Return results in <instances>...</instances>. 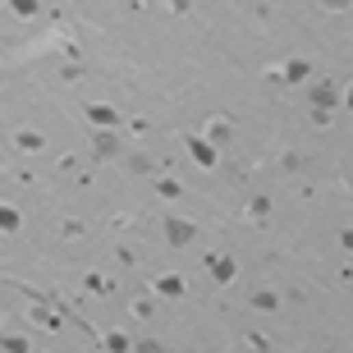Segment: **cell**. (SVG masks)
Returning <instances> with one entry per match:
<instances>
[{
    "instance_id": "1",
    "label": "cell",
    "mask_w": 353,
    "mask_h": 353,
    "mask_svg": "<svg viewBox=\"0 0 353 353\" xmlns=\"http://www.w3.org/2000/svg\"><path fill=\"white\" fill-rule=\"evenodd\" d=\"M193 234H198V230H193L188 220H174V215H166V239H170V244H174V248L193 244Z\"/></svg>"
},
{
    "instance_id": "2",
    "label": "cell",
    "mask_w": 353,
    "mask_h": 353,
    "mask_svg": "<svg viewBox=\"0 0 353 353\" xmlns=\"http://www.w3.org/2000/svg\"><path fill=\"white\" fill-rule=\"evenodd\" d=\"M339 92H335V83H312V106L317 110H335Z\"/></svg>"
},
{
    "instance_id": "3",
    "label": "cell",
    "mask_w": 353,
    "mask_h": 353,
    "mask_svg": "<svg viewBox=\"0 0 353 353\" xmlns=\"http://www.w3.org/2000/svg\"><path fill=\"white\" fill-rule=\"evenodd\" d=\"M207 271H211V280L230 285V280H234V261L230 257H207Z\"/></svg>"
},
{
    "instance_id": "4",
    "label": "cell",
    "mask_w": 353,
    "mask_h": 353,
    "mask_svg": "<svg viewBox=\"0 0 353 353\" xmlns=\"http://www.w3.org/2000/svg\"><path fill=\"white\" fill-rule=\"evenodd\" d=\"M88 120L106 129V124H115V120H120V110H110L106 101H92V106H88Z\"/></svg>"
},
{
    "instance_id": "5",
    "label": "cell",
    "mask_w": 353,
    "mask_h": 353,
    "mask_svg": "<svg viewBox=\"0 0 353 353\" xmlns=\"http://www.w3.org/2000/svg\"><path fill=\"white\" fill-rule=\"evenodd\" d=\"M92 152L101 156V161H115V156H120V142L110 138V133H96V138H92Z\"/></svg>"
},
{
    "instance_id": "6",
    "label": "cell",
    "mask_w": 353,
    "mask_h": 353,
    "mask_svg": "<svg viewBox=\"0 0 353 353\" xmlns=\"http://www.w3.org/2000/svg\"><path fill=\"white\" fill-rule=\"evenodd\" d=\"M188 147H193V161H198V166H215V147L207 138H193Z\"/></svg>"
},
{
    "instance_id": "7",
    "label": "cell",
    "mask_w": 353,
    "mask_h": 353,
    "mask_svg": "<svg viewBox=\"0 0 353 353\" xmlns=\"http://www.w3.org/2000/svg\"><path fill=\"white\" fill-rule=\"evenodd\" d=\"M307 74H312V64H307V60H289V64H285V74H280V78H285V83H303Z\"/></svg>"
},
{
    "instance_id": "8",
    "label": "cell",
    "mask_w": 353,
    "mask_h": 353,
    "mask_svg": "<svg viewBox=\"0 0 353 353\" xmlns=\"http://www.w3.org/2000/svg\"><path fill=\"white\" fill-rule=\"evenodd\" d=\"M156 289L170 293V298H179V293H184V280H179V276H161V280H156Z\"/></svg>"
},
{
    "instance_id": "9",
    "label": "cell",
    "mask_w": 353,
    "mask_h": 353,
    "mask_svg": "<svg viewBox=\"0 0 353 353\" xmlns=\"http://www.w3.org/2000/svg\"><path fill=\"white\" fill-rule=\"evenodd\" d=\"M18 147H23V152H42L47 142H42V133H28V129H23V133H18Z\"/></svg>"
},
{
    "instance_id": "10",
    "label": "cell",
    "mask_w": 353,
    "mask_h": 353,
    "mask_svg": "<svg viewBox=\"0 0 353 353\" xmlns=\"http://www.w3.org/2000/svg\"><path fill=\"white\" fill-rule=\"evenodd\" d=\"M10 10H14V14H23V18H32L37 10H42V0H10Z\"/></svg>"
},
{
    "instance_id": "11",
    "label": "cell",
    "mask_w": 353,
    "mask_h": 353,
    "mask_svg": "<svg viewBox=\"0 0 353 353\" xmlns=\"http://www.w3.org/2000/svg\"><path fill=\"white\" fill-rule=\"evenodd\" d=\"M0 230H5V234L18 230V211H14V207H0Z\"/></svg>"
},
{
    "instance_id": "12",
    "label": "cell",
    "mask_w": 353,
    "mask_h": 353,
    "mask_svg": "<svg viewBox=\"0 0 353 353\" xmlns=\"http://www.w3.org/2000/svg\"><path fill=\"white\" fill-rule=\"evenodd\" d=\"M215 142H230V124H220V120L211 124V147H215Z\"/></svg>"
},
{
    "instance_id": "13",
    "label": "cell",
    "mask_w": 353,
    "mask_h": 353,
    "mask_svg": "<svg viewBox=\"0 0 353 353\" xmlns=\"http://www.w3.org/2000/svg\"><path fill=\"white\" fill-rule=\"evenodd\" d=\"M156 188H161V193H166V198H179V193H184V188L174 184V179H161V184H156Z\"/></svg>"
},
{
    "instance_id": "14",
    "label": "cell",
    "mask_w": 353,
    "mask_h": 353,
    "mask_svg": "<svg viewBox=\"0 0 353 353\" xmlns=\"http://www.w3.org/2000/svg\"><path fill=\"white\" fill-rule=\"evenodd\" d=\"M252 303H257V307H276L280 298H276V293H266V289H261V293H252Z\"/></svg>"
},
{
    "instance_id": "15",
    "label": "cell",
    "mask_w": 353,
    "mask_h": 353,
    "mask_svg": "<svg viewBox=\"0 0 353 353\" xmlns=\"http://www.w3.org/2000/svg\"><path fill=\"white\" fill-rule=\"evenodd\" d=\"M170 10H174V14H179V10H188V0H170Z\"/></svg>"
}]
</instances>
